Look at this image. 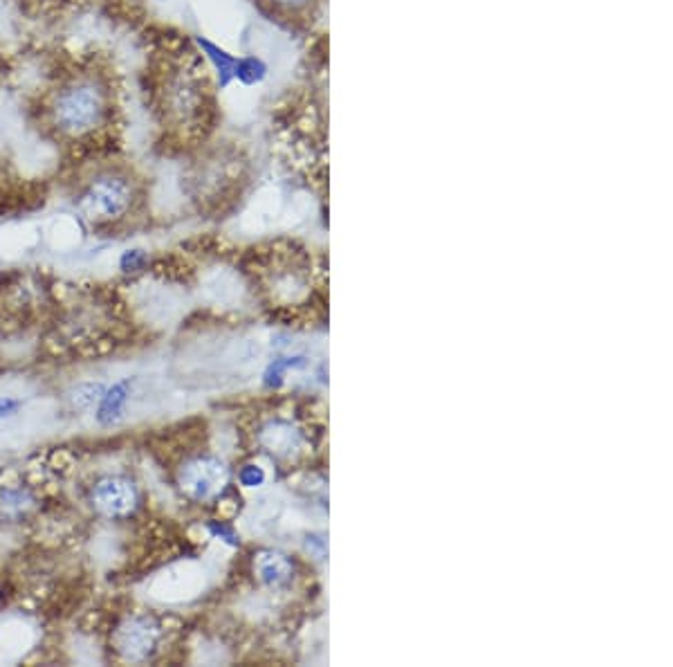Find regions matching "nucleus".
<instances>
[{"instance_id":"nucleus-1","label":"nucleus","mask_w":673,"mask_h":667,"mask_svg":"<svg viewBox=\"0 0 673 667\" xmlns=\"http://www.w3.org/2000/svg\"><path fill=\"white\" fill-rule=\"evenodd\" d=\"M39 113L43 131L59 144L99 142L113 129L117 115L113 75L99 63L63 72L43 93Z\"/></svg>"},{"instance_id":"nucleus-2","label":"nucleus","mask_w":673,"mask_h":667,"mask_svg":"<svg viewBox=\"0 0 673 667\" xmlns=\"http://www.w3.org/2000/svg\"><path fill=\"white\" fill-rule=\"evenodd\" d=\"M140 198L142 185L135 173L122 164H106L79 182L75 209L95 230H113L135 214Z\"/></svg>"},{"instance_id":"nucleus-3","label":"nucleus","mask_w":673,"mask_h":667,"mask_svg":"<svg viewBox=\"0 0 673 667\" xmlns=\"http://www.w3.org/2000/svg\"><path fill=\"white\" fill-rule=\"evenodd\" d=\"M153 99L164 129L191 133L207 122V79L184 61L164 63L153 81Z\"/></svg>"},{"instance_id":"nucleus-4","label":"nucleus","mask_w":673,"mask_h":667,"mask_svg":"<svg viewBox=\"0 0 673 667\" xmlns=\"http://www.w3.org/2000/svg\"><path fill=\"white\" fill-rule=\"evenodd\" d=\"M164 627L153 614H133L122 616L110 632V650L124 663H146L160 652Z\"/></svg>"},{"instance_id":"nucleus-5","label":"nucleus","mask_w":673,"mask_h":667,"mask_svg":"<svg viewBox=\"0 0 673 667\" xmlns=\"http://www.w3.org/2000/svg\"><path fill=\"white\" fill-rule=\"evenodd\" d=\"M140 488L128 474L108 472L95 479L88 490L92 513L106 522H126L140 508Z\"/></svg>"},{"instance_id":"nucleus-6","label":"nucleus","mask_w":673,"mask_h":667,"mask_svg":"<svg viewBox=\"0 0 673 667\" xmlns=\"http://www.w3.org/2000/svg\"><path fill=\"white\" fill-rule=\"evenodd\" d=\"M229 472L216 456H196L178 470V486L193 501H209L225 490Z\"/></svg>"},{"instance_id":"nucleus-7","label":"nucleus","mask_w":673,"mask_h":667,"mask_svg":"<svg viewBox=\"0 0 673 667\" xmlns=\"http://www.w3.org/2000/svg\"><path fill=\"white\" fill-rule=\"evenodd\" d=\"M128 400H131V380H119L113 387L104 389L97 402V420L101 425H115L124 418Z\"/></svg>"},{"instance_id":"nucleus-8","label":"nucleus","mask_w":673,"mask_h":667,"mask_svg":"<svg viewBox=\"0 0 673 667\" xmlns=\"http://www.w3.org/2000/svg\"><path fill=\"white\" fill-rule=\"evenodd\" d=\"M196 45H198V50L202 54H205V59L209 61V66L214 68V75L218 79L220 90H225L229 84H234L236 63H238L236 54L227 52L225 48H220V45L214 43V41L202 39V36H196Z\"/></svg>"},{"instance_id":"nucleus-9","label":"nucleus","mask_w":673,"mask_h":667,"mask_svg":"<svg viewBox=\"0 0 673 667\" xmlns=\"http://www.w3.org/2000/svg\"><path fill=\"white\" fill-rule=\"evenodd\" d=\"M267 72H270V66H267L261 57H256V54H245V57H238L234 81H238V84L245 88L258 86L265 81Z\"/></svg>"},{"instance_id":"nucleus-10","label":"nucleus","mask_w":673,"mask_h":667,"mask_svg":"<svg viewBox=\"0 0 673 667\" xmlns=\"http://www.w3.org/2000/svg\"><path fill=\"white\" fill-rule=\"evenodd\" d=\"M101 394H104V387L101 385H84V387H79L77 389V396H75V402L79 407H92V405H97Z\"/></svg>"},{"instance_id":"nucleus-11","label":"nucleus","mask_w":673,"mask_h":667,"mask_svg":"<svg viewBox=\"0 0 673 667\" xmlns=\"http://www.w3.org/2000/svg\"><path fill=\"white\" fill-rule=\"evenodd\" d=\"M119 266L124 272H137L146 266V254L144 250H126L119 259Z\"/></svg>"},{"instance_id":"nucleus-12","label":"nucleus","mask_w":673,"mask_h":667,"mask_svg":"<svg viewBox=\"0 0 673 667\" xmlns=\"http://www.w3.org/2000/svg\"><path fill=\"white\" fill-rule=\"evenodd\" d=\"M263 3L272 5L274 9H283V12H299V9H306L315 0H263Z\"/></svg>"},{"instance_id":"nucleus-13","label":"nucleus","mask_w":673,"mask_h":667,"mask_svg":"<svg viewBox=\"0 0 673 667\" xmlns=\"http://www.w3.org/2000/svg\"><path fill=\"white\" fill-rule=\"evenodd\" d=\"M18 407H21V402H18V400H12V398H0V418L12 416Z\"/></svg>"},{"instance_id":"nucleus-14","label":"nucleus","mask_w":673,"mask_h":667,"mask_svg":"<svg viewBox=\"0 0 673 667\" xmlns=\"http://www.w3.org/2000/svg\"><path fill=\"white\" fill-rule=\"evenodd\" d=\"M0 605H3V584H0Z\"/></svg>"},{"instance_id":"nucleus-15","label":"nucleus","mask_w":673,"mask_h":667,"mask_svg":"<svg viewBox=\"0 0 673 667\" xmlns=\"http://www.w3.org/2000/svg\"><path fill=\"white\" fill-rule=\"evenodd\" d=\"M158 3H167V0H158Z\"/></svg>"}]
</instances>
